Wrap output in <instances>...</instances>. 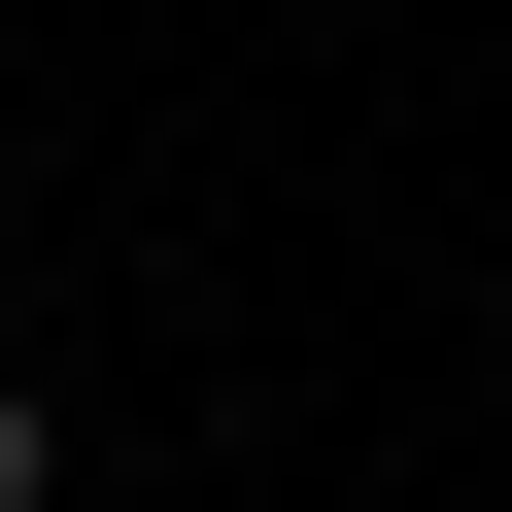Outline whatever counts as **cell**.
Returning a JSON list of instances; mask_svg holds the SVG:
<instances>
[{
  "label": "cell",
  "mask_w": 512,
  "mask_h": 512,
  "mask_svg": "<svg viewBox=\"0 0 512 512\" xmlns=\"http://www.w3.org/2000/svg\"><path fill=\"white\" fill-rule=\"evenodd\" d=\"M0 512H69V376H35V342H0Z\"/></svg>",
  "instance_id": "6da1fadb"
}]
</instances>
